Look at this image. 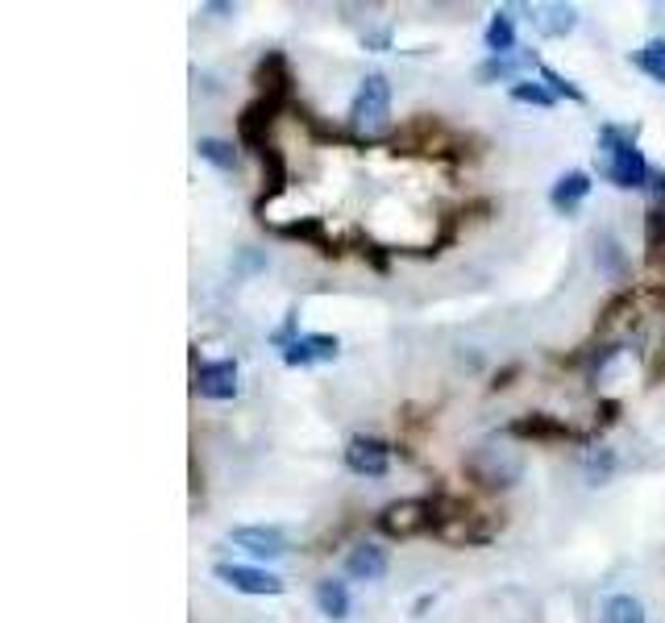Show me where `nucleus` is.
I'll list each match as a JSON object with an SVG mask.
<instances>
[{
    "label": "nucleus",
    "mask_w": 665,
    "mask_h": 623,
    "mask_svg": "<svg viewBox=\"0 0 665 623\" xmlns=\"http://www.w3.org/2000/svg\"><path fill=\"white\" fill-rule=\"evenodd\" d=\"M599 258H603V266H608L611 275H620V270H624V254H620V246H616V237H611V233L599 237Z\"/></svg>",
    "instance_id": "nucleus-30"
},
{
    "label": "nucleus",
    "mask_w": 665,
    "mask_h": 623,
    "mask_svg": "<svg viewBox=\"0 0 665 623\" xmlns=\"http://www.w3.org/2000/svg\"><path fill=\"white\" fill-rule=\"evenodd\" d=\"M196 396L217 399V403L237 396V361L233 358L200 361V366H196Z\"/></svg>",
    "instance_id": "nucleus-10"
},
{
    "label": "nucleus",
    "mask_w": 665,
    "mask_h": 623,
    "mask_svg": "<svg viewBox=\"0 0 665 623\" xmlns=\"http://www.w3.org/2000/svg\"><path fill=\"white\" fill-rule=\"evenodd\" d=\"M462 470L470 482H478L483 491H508L520 482V474H524V457L508 449V445H478L466 454L462 461Z\"/></svg>",
    "instance_id": "nucleus-3"
},
{
    "label": "nucleus",
    "mask_w": 665,
    "mask_h": 623,
    "mask_svg": "<svg viewBox=\"0 0 665 623\" xmlns=\"http://www.w3.org/2000/svg\"><path fill=\"white\" fill-rule=\"evenodd\" d=\"M520 370H524V366H520V361H512V366H503V370H499V375H495L491 391H503V387H512V378L520 375Z\"/></svg>",
    "instance_id": "nucleus-33"
},
{
    "label": "nucleus",
    "mask_w": 665,
    "mask_h": 623,
    "mask_svg": "<svg viewBox=\"0 0 665 623\" xmlns=\"http://www.w3.org/2000/svg\"><path fill=\"white\" fill-rule=\"evenodd\" d=\"M632 300H636V291H632V287L611 291L608 303H603V308H599V316H595V329H599V333H603V329H611V324L620 321L624 312H632Z\"/></svg>",
    "instance_id": "nucleus-25"
},
{
    "label": "nucleus",
    "mask_w": 665,
    "mask_h": 623,
    "mask_svg": "<svg viewBox=\"0 0 665 623\" xmlns=\"http://www.w3.org/2000/svg\"><path fill=\"white\" fill-rule=\"evenodd\" d=\"M317 607H321V615H329V620H345V615H350V590H345V582L321 578V582H317Z\"/></svg>",
    "instance_id": "nucleus-19"
},
{
    "label": "nucleus",
    "mask_w": 665,
    "mask_h": 623,
    "mask_svg": "<svg viewBox=\"0 0 665 623\" xmlns=\"http://www.w3.org/2000/svg\"><path fill=\"white\" fill-rule=\"evenodd\" d=\"M603 623H645V603L641 599H632V594H611L608 603H603Z\"/></svg>",
    "instance_id": "nucleus-22"
},
{
    "label": "nucleus",
    "mask_w": 665,
    "mask_h": 623,
    "mask_svg": "<svg viewBox=\"0 0 665 623\" xmlns=\"http://www.w3.org/2000/svg\"><path fill=\"white\" fill-rule=\"evenodd\" d=\"M391 566V557H387V548L383 545H354L350 548V557H345V574L350 578H358V582H379L383 574Z\"/></svg>",
    "instance_id": "nucleus-16"
},
{
    "label": "nucleus",
    "mask_w": 665,
    "mask_h": 623,
    "mask_svg": "<svg viewBox=\"0 0 665 623\" xmlns=\"http://www.w3.org/2000/svg\"><path fill=\"white\" fill-rule=\"evenodd\" d=\"M516 100V104H532V109H550L553 100H557V96L550 92V88H545V84H512V92H508Z\"/></svg>",
    "instance_id": "nucleus-27"
},
{
    "label": "nucleus",
    "mask_w": 665,
    "mask_h": 623,
    "mask_svg": "<svg viewBox=\"0 0 665 623\" xmlns=\"http://www.w3.org/2000/svg\"><path fill=\"white\" fill-rule=\"evenodd\" d=\"M645 242L649 249H665V204H653L645 212Z\"/></svg>",
    "instance_id": "nucleus-29"
},
{
    "label": "nucleus",
    "mask_w": 665,
    "mask_h": 623,
    "mask_svg": "<svg viewBox=\"0 0 665 623\" xmlns=\"http://www.w3.org/2000/svg\"><path fill=\"white\" fill-rule=\"evenodd\" d=\"M254 84H258V96H270L275 104H291V92H296V79H291V63H287L284 51H266L254 67Z\"/></svg>",
    "instance_id": "nucleus-7"
},
{
    "label": "nucleus",
    "mask_w": 665,
    "mask_h": 623,
    "mask_svg": "<svg viewBox=\"0 0 665 623\" xmlns=\"http://www.w3.org/2000/svg\"><path fill=\"white\" fill-rule=\"evenodd\" d=\"M437 603V599H433V594H420L417 599V607H412V615H424V611H429V607Z\"/></svg>",
    "instance_id": "nucleus-34"
},
{
    "label": "nucleus",
    "mask_w": 665,
    "mask_h": 623,
    "mask_svg": "<svg viewBox=\"0 0 665 623\" xmlns=\"http://www.w3.org/2000/svg\"><path fill=\"white\" fill-rule=\"evenodd\" d=\"M375 529L391 541H412L424 532H437V508H433V499H399L375 515Z\"/></svg>",
    "instance_id": "nucleus-5"
},
{
    "label": "nucleus",
    "mask_w": 665,
    "mask_h": 623,
    "mask_svg": "<svg viewBox=\"0 0 665 623\" xmlns=\"http://www.w3.org/2000/svg\"><path fill=\"white\" fill-rule=\"evenodd\" d=\"M350 130L358 137H379L387 125H391V84L387 76L370 71V76L358 84V92L350 100Z\"/></svg>",
    "instance_id": "nucleus-4"
},
{
    "label": "nucleus",
    "mask_w": 665,
    "mask_h": 623,
    "mask_svg": "<svg viewBox=\"0 0 665 623\" xmlns=\"http://www.w3.org/2000/svg\"><path fill=\"white\" fill-rule=\"evenodd\" d=\"M632 67H641L649 79L665 84V42H649V46H641V51L632 55Z\"/></svg>",
    "instance_id": "nucleus-26"
},
{
    "label": "nucleus",
    "mask_w": 665,
    "mask_h": 623,
    "mask_svg": "<svg viewBox=\"0 0 665 623\" xmlns=\"http://www.w3.org/2000/svg\"><path fill=\"white\" fill-rule=\"evenodd\" d=\"M387 142L396 154H466L462 137L437 113H417L412 121H403Z\"/></svg>",
    "instance_id": "nucleus-2"
},
{
    "label": "nucleus",
    "mask_w": 665,
    "mask_h": 623,
    "mask_svg": "<svg viewBox=\"0 0 665 623\" xmlns=\"http://www.w3.org/2000/svg\"><path fill=\"white\" fill-rule=\"evenodd\" d=\"M342 354V341L333 333H304L284 349L287 366H317V361H333Z\"/></svg>",
    "instance_id": "nucleus-13"
},
{
    "label": "nucleus",
    "mask_w": 665,
    "mask_h": 623,
    "mask_svg": "<svg viewBox=\"0 0 665 623\" xmlns=\"http://www.w3.org/2000/svg\"><path fill=\"white\" fill-rule=\"evenodd\" d=\"M583 470H587V478L595 487H603L611 474H616V454H611L608 445H590L587 457H583Z\"/></svg>",
    "instance_id": "nucleus-24"
},
{
    "label": "nucleus",
    "mask_w": 665,
    "mask_h": 623,
    "mask_svg": "<svg viewBox=\"0 0 665 623\" xmlns=\"http://www.w3.org/2000/svg\"><path fill=\"white\" fill-rule=\"evenodd\" d=\"M345 466L354 474H366V478H383L391 470V445L379 441V436H350L345 441Z\"/></svg>",
    "instance_id": "nucleus-9"
},
{
    "label": "nucleus",
    "mask_w": 665,
    "mask_h": 623,
    "mask_svg": "<svg viewBox=\"0 0 665 623\" xmlns=\"http://www.w3.org/2000/svg\"><path fill=\"white\" fill-rule=\"evenodd\" d=\"M590 196V175L587 170H566L557 183L550 188V204L557 208V212H574V208L583 204Z\"/></svg>",
    "instance_id": "nucleus-17"
},
{
    "label": "nucleus",
    "mask_w": 665,
    "mask_h": 623,
    "mask_svg": "<svg viewBox=\"0 0 665 623\" xmlns=\"http://www.w3.org/2000/svg\"><path fill=\"white\" fill-rule=\"evenodd\" d=\"M204 13H217V18H229V13H233V4H204Z\"/></svg>",
    "instance_id": "nucleus-35"
},
{
    "label": "nucleus",
    "mask_w": 665,
    "mask_h": 623,
    "mask_svg": "<svg viewBox=\"0 0 665 623\" xmlns=\"http://www.w3.org/2000/svg\"><path fill=\"white\" fill-rule=\"evenodd\" d=\"M196 151L217 170H237V151H233V142H225V137H200Z\"/></svg>",
    "instance_id": "nucleus-23"
},
{
    "label": "nucleus",
    "mask_w": 665,
    "mask_h": 623,
    "mask_svg": "<svg viewBox=\"0 0 665 623\" xmlns=\"http://www.w3.org/2000/svg\"><path fill=\"white\" fill-rule=\"evenodd\" d=\"M279 113H284V104H275L270 96H254L250 104H242V113H237V142L250 146V151L270 146L266 137H270V130H275Z\"/></svg>",
    "instance_id": "nucleus-6"
},
{
    "label": "nucleus",
    "mask_w": 665,
    "mask_h": 623,
    "mask_svg": "<svg viewBox=\"0 0 665 623\" xmlns=\"http://www.w3.org/2000/svg\"><path fill=\"white\" fill-rule=\"evenodd\" d=\"M508 436H516V441H541V445H553V441H583L562 415H550V412L516 415L512 424H508Z\"/></svg>",
    "instance_id": "nucleus-8"
},
{
    "label": "nucleus",
    "mask_w": 665,
    "mask_h": 623,
    "mask_svg": "<svg viewBox=\"0 0 665 623\" xmlns=\"http://www.w3.org/2000/svg\"><path fill=\"white\" fill-rule=\"evenodd\" d=\"M599 175L620 191L645 188L649 163L636 146V130H624V125H603L599 130Z\"/></svg>",
    "instance_id": "nucleus-1"
},
{
    "label": "nucleus",
    "mask_w": 665,
    "mask_h": 623,
    "mask_svg": "<svg viewBox=\"0 0 665 623\" xmlns=\"http://www.w3.org/2000/svg\"><path fill=\"white\" fill-rule=\"evenodd\" d=\"M237 548H246V553H254V557H284L287 548H291V541H287L284 529H233V536H229Z\"/></svg>",
    "instance_id": "nucleus-15"
},
{
    "label": "nucleus",
    "mask_w": 665,
    "mask_h": 623,
    "mask_svg": "<svg viewBox=\"0 0 665 623\" xmlns=\"http://www.w3.org/2000/svg\"><path fill=\"white\" fill-rule=\"evenodd\" d=\"M532 58L529 55H491L487 63H478L475 67V79L478 84H495V79H516L524 67H529Z\"/></svg>",
    "instance_id": "nucleus-18"
},
{
    "label": "nucleus",
    "mask_w": 665,
    "mask_h": 623,
    "mask_svg": "<svg viewBox=\"0 0 665 623\" xmlns=\"http://www.w3.org/2000/svg\"><path fill=\"white\" fill-rule=\"evenodd\" d=\"M541 79L550 84L553 96H566V100H574V104H587V92H583L578 84H570V79L562 76V71H553V67H541Z\"/></svg>",
    "instance_id": "nucleus-28"
},
{
    "label": "nucleus",
    "mask_w": 665,
    "mask_h": 623,
    "mask_svg": "<svg viewBox=\"0 0 665 623\" xmlns=\"http://www.w3.org/2000/svg\"><path fill=\"white\" fill-rule=\"evenodd\" d=\"M483 42H487V51L491 55H512L516 51V21L508 9H499L491 18V25H487V34H483Z\"/></svg>",
    "instance_id": "nucleus-21"
},
{
    "label": "nucleus",
    "mask_w": 665,
    "mask_h": 623,
    "mask_svg": "<svg viewBox=\"0 0 665 623\" xmlns=\"http://www.w3.org/2000/svg\"><path fill=\"white\" fill-rule=\"evenodd\" d=\"M616 415H620V399H603V403L595 408V433L608 429V424H616Z\"/></svg>",
    "instance_id": "nucleus-31"
},
{
    "label": "nucleus",
    "mask_w": 665,
    "mask_h": 623,
    "mask_svg": "<svg viewBox=\"0 0 665 623\" xmlns=\"http://www.w3.org/2000/svg\"><path fill=\"white\" fill-rule=\"evenodd\" d=\"M266 266V254H258L254 246H246L237 254V275H250V270H263Z\"/></svg>",
    "instance_id": "nucleus-32"
},
{
    "label": "nucleus",
    "mask_w": 665,
    "mask_h": 623,
    "mask_svg": "<svg viewBox=\"0 0 665 623\" xmlns=\"http://www.w3.org/2000/svg\"><path fill=\"white\" fill-rule=\"evenodd\" d=\"M212 574H217L225 586H233L237 594H284V578H275V574H266V569L229 566V561H221Z\"/></svg>",
    "instance_id": "nucleus-11"
},
{
    "label": "nucleus",
    "mask_w": 665,
    "mask_h": 623,
    "mask_svg": "<svg viewBox=\"0 0 665 623\" xmlns=\"http://www.w3.org/2000/svg\"><path fill=\"white\" fill-rule=\"evenodd\" d=\"M574 25H578V9H574V4H550V9H541V18H536V30H541L545 38H566Z\"/></svg>",
    "instance_id": "nucleus-20"
},
{
    "label": "nucleus",
    "mask_w": 665,
    "mask_h": 623,
    "mask_svg": "<svg viewBox=\"0 0 665 623\" xmlns=\"http://www.w3.org/2000/svg\"><path fill=\"white\" fill-rule=\"evenodd\" d=\"M258 163H263V196H258V212H263L270 200H279V196L287 191V183H291V170H287V158H284V151H279L275 142L258 151Z\"/></svg>",
    "instance_id": "nucleus-14"
},
{
    "label": "nucleus",
    "mask_w": 665,
    "mask_h": 623,
    "mask_svg": "<svg viewBox=\"0 0 665 623\" xmlns=\"http://www.w3.org/2000/svg\"><path fill=\"white\" fill-rule=\"evenodd\" d=\"M275 233L279 237H291V242H304V246H312L317 254H324V258H337L342 254V242L324 229L321 216H300V221H287V225H275Z\"/></svg>",
    "instance_id": "nucleus-12"
}]
</instances>
